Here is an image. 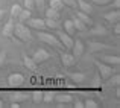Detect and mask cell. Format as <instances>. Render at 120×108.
<instances>
[{"label": "cell", "mask_w": 120, "mask_h": 108, "mask_svg": "<svg viewBox=\"0 0 120 108\" xmlns=\"http://www.w3.org/2000/svg\"><path fill=\"white\" fill-rule=\"evenodd\" d=\"M32 34H30V27L27 26L26 23H20L18 21L17 24L14 26V37H12V40H17L20 41V43H29V41H32Z\"/></svg>", "instance_id": "cell-1"}, {"label": "cell", "mask_w": 120, "mask_h": 108, "mask_svg": "<svg viewBox=\"0 0 120 108\" xmlns=\"http://www.w3.org/2000/svg\"><path fill=\"white\" fill-rule=\"evenodd\" d=\"M38 38H40L41 41H43V43L49 44V46H53V47H56V49H62V44L59 43L58 37L53 35V34H50V32H46V31H40Z\"/></svg>", "instance_id": "cell-2"}, {"label": "cell", "mask_w": 120, "mask_h": 108, "mask_svg": "<svg viewBox=\"0 0 120 108\" xmlns=\"http://www.w3.org/2000/svg\"><path fill=\"white\" fill-rule=\"evenodd\" d=\"M94 64L97 66V72H99V78L103 79V81H108V78H111L114 75V70H112V66H108L105 62L100 61H94Z\"/></svg>", "instance_id": "cell-3"}, {"label": "cell", "mask_w": 120, "mask_h": 108, "mask_svg": "<svg viewBox=\"0 0 120 108\" xmlns=\"http://www.w3.org/2000/svg\"><path fill=\"white\" fill-rule=\"evenodd\" d=\"M50 58H52V55H50V52H49V50H46V49H38V50H35V53L32 55V59L38 66L43 64V62H47Z\"/></svg>", "instance_id": "cell-4"}, {"label": "cell", "mask_w": 120, "mask_h": 108, "mask_svg": "<svg viewBox=\"0 0 120 108\" xmlns=\"http://www.w3.org/2000/svg\"><path fill=\"white\" fill-rule=\"evenodd\" d=\"M56 37H58V40H59V43L62 44V47L64 49H67V50H71V47H73V37L71 35H68V34H65L64 31H61V32H58L56 34Z\"/></svg>", "instance_id": "cell-5"}, {"label": "cell", "mask_w": 120, "mask_h": 108, "mask_svg": "<svg viewBox=\"0 0 120 108\" xmlns=\"http://www.w3.org/2000/svg\"><path fill=\"white\" fill-rule=\"evenodd\" d=\"M24 84V76L21 73H11L8 76V85L12 88H18Z\"/></svg>", "instance_id": "cell-6"}, {"label": "cell", "mask_w": 120, "mask_h": 108, "mask_svg": "<svg viewBox=\"0 0 120 108\" xmlns=\"http://www.w3.org/2000/svg\"><path fill=\"white\" fill-rule=\"evenodd\" d=\"M61 62L64 67H73V66H76L78 58L71 52H62L61 53Z\"/></svg>", "instance_id": "cell-7"}, {"label": "cell", "mask_w": 120, "mask_h": 108, "mask_svg": "<svg viewBox=\"0 0 120 108\" xmlns=\"http://www.w3.org/2000/svg\"><path fill=\"white\" fill-rule=\"evenodd\" d=\"M26 24L30 27V29H35V31H38V32H40V31H46L47 29L43 18H32V17H30L29 20L26 21Z\"/></svg>", "instance_id": "cell-8"}, {"label": "cell", "mask_w": 120, "mask_h": 108, "mask_svg": "<svg viewBox=\"0 0 120 108\" xmlns=\"http://www.w3.org/2000/svg\"><path fill=\"white\" fill-rule=\"evenodd\" d=\"M71 53H73L76 58H79V56H82L85 53V43L82 40H79L78 38L76 41H73V47H71V50H70Z\"/></svg>", "instance_id": "cell-9"}, {"label": "cell", "mask_w": 120, "mask_h": 108, "mask_svg": "<svg viewBox=\"0 0 120 108\" xmlns=\"http://www.w3.org/2000/svg\"><path fill=\"white\" fill-rule=\"evenodd\" d=\"M14 26H15V23H14V20L11 18V20H9L8 23L3 26V29H2V37L12 40V37H14Z\"/></svg>", "instance_id": "cell-10"}, {"label": "cell", "mask_w": 120, "mask_h": 108, "mask_svg": "<svg viewBox=\"0 0 120 108\" xmlns=\"http://www.w3.org/2000/svg\"><path fill=\"white\" fill-rule=\"evenodd\" d=\"M9 100L11 102H26L27 100V93H24V91H14L12 94H9Z\"/></svg>", "instance_id": "cell-11"}, {"label": "cell", "mask_w": 120, "mask_h": 108, "mask_svg": "<svg viewBox=\"0 0 120 108\" xmlns=\"http://www.w3.org/2000/svg\"><path fill=\"white\" fill-rule=\"evenodd\" d=\"M103 18H105L106 21H109L111 24L119 23L120 21V11L119 9H114V11H111V12H106V14H103Z\"/></svg>", "instance_id": "cell-12"}, {"label": "cell", "mask_w": 120, "mask_h": 108, "mask_svg": "<svg viewBox=\"0 0 120 108\" xmlns=\"http://www.w3.org/2000/svg\"><path fill=\"white\" fill-rule=\"evenodd\" d=\"M76 5H78V9L82 12H85V14L91 15L93 14V6H91V3H88L87 0H76Z\"/></svg>", "instance_id": "cell-13"}, {"label": "cell", "mask_w": 120, "mask_h": 108, "mask_svg": "<svg viewBox=\"0 0 120 108\" xmlns=\"http://www.w3.org/2000/svg\"><path fill=\"white\" fill-rule=\"evenodd\" d=\"M23 64H24V67H26L27 70H30V72H35L37 69H38V64L32 59V56H27L26 53L23 55Z\"/></svg>", "instance_id": "cell-14"}, {"label": "cell", "mask_w": 120, "mask_h": 108, "mask_svg": "<svg viewBox=\"0 0 120 108\" xmlns=\"http://www.w3.org/2000/svg\"><path fill=\"white\" fill-rule=\"evenodd\" d=\"M55 102L58 104V107H62L64 104H71L73 102V97L70 94H56L55 93Z\"/></svg>", "instance_id": "cell-15"}, {"label": "cell", "mask_w": 120, "mask_h": 108, "mask_svg": "<svg viewBox=\"0 0 120 108\" xmlns=\"http://www.w3.org/2000/svg\"><path fill=\"white\" fill-rule=\"evenodd\" d=\"M75 17L79 18V20H81V21H82V23H84L87 27H91V26H93V20H91V17H90L88 14H85V12L78 11L76 14H75Z\"/></svg>", "instance_id": "cell-16"}, {"label": "cell", "mask_w": 120, "mask_h": 108, "mask_svg": "<svg viewBox=\"0 0 120 108\" xmlns=\"http://www.w3.org/2000/svg\"><path fill=\"white\" fill-rule=\"evenodd\" d=\"M61 26L64 27V32L68 34V35H71V37L78 32L76 27H75V24H73V20H64V23H62Z\"/></svg>", "instance_id": "cell-17"}, {"label": "cell", "mask_w": 120, "mask_h": 108, "mask_svg": "<svg viewBox=\"0 0 120 108\" xmlns=\"http://www.w3.org/2000/svg\"><path fill=\"white\" fill-rule=\"evenodd\" d=\"M102 62H105V64H108V66H119L120 58L117 55H105L102 58Z\"/></svg>", "instance_id": "cell-18"}, {"label": "cell", "mask_w": 120, "mask_h": 108, "mask_svg": "<svg viewBox=\"0 0 120 108\" xmlns=\"http://www.w3.org/2000/svg\"><path fill=\"white\" fill-rule=\"evenodd\" d=\"M44 14H46V18H50V20H61V14L56 9H52L49 6L47 9H44Z\"/></svg>", "instance_id": "cell-19"}, {"label": "cell", "mask_w": 120, "mask_h": 108, "mask_svg": "<svg viewBox=\"0 0 120 108\" xmlns=\"http://www.w3.org/2000/svg\"><path fill=\"white\" fill-rule=\"evenodd\" d=\"M44 23H46V27L50 31H58L62 24L59 20H50V18H44Z\"/></svg>", "instance_id": "cell-20"}, {"label": "cell", "mask_w": 120, "mask_h": 108, "mask_svg": "<svg viewBox=\"0 0 120 108\" xmlns=\"http://www.w3.org/2000/svg\"><path fill=\"white\" fill-rule=\"evenodd\" d=\"M21 9H23V6L18 5V3H14V5L11 6V11H9V14H11V18H12V20H17V18H18Z\"/></svg>", "instance_id": "cell-21"}, {"label": "cell", "mask_w": 120, "mask_h": 108, "mask_svg": "<svg viewBox=\"0 0 120 108\" xmlns=\"http://www.w3.org/2000/svg\"><path fill=\"white\" fill-rule=\"evenodd\" d=\"M90 35L105 37V35H108V31H106V27H103V26H96V27H93V29L90 31Z\"/></svg>", "instance_id": "cell-22"}, {"label": "cell", "mask_w": 120, "mask_h": 108, "mask_svg": "<svg viewBox=\"0 0 120 108\" xmlns=\"http://www.w3.org/2000/svg\"><path fill=\"white\" fill-rule=\"evenodd\" d=\"M32 17V11H29V9H26V8H23L21 9V12H20V15H18V18L17 20L20 21V23H26L29 18Z\"/></svg>", "instance_id": "cell-23"}, {"label": "cell", "mask_w": 120, "mask_h": 108, "mask_svg": "<svg viewBox=\"0 0 120 108\" xmlns=\"http://www.w3.org/2000/svg\"><path fill=\"white\" fill-rule=\"evenodd\" d=\"M90 50L91 52H97V50H105V49H111L112 46H108V44H100V43H90Z\"/></svg>", "instance_id": "cell-24"}, {"label": "cell", "mask_w": 120, "mask_h": 108, "mask_svg": "<svg viewBox=\"0 0 120 108\" xmlns=\"http://www.w3.org/2000/svg\"><path fill=\"white\" fill-rule=\"evenodd\" d=\"M49 6H50L52 9L59 11V12L64 9V3H62V0H50V2H49Z\"/></svg>", "instance_id": "cell-25"}, {"label": "cell", "mask_w": 120, "mask_h": 108, "mask_svg": "<svg viewBox=\"0 0 120 108\" xmlns=\"http://www.w3.org/2000/svg\"><path fill=\"white\" fill-rule=\"evenodd\" d=\"M43 102L44 104L55 102V93H53V91H46V93H43Z\"/></svg>", "instance_id": "cell-26"}, {"label": "cell", "mask_w": 120, "mask_h": 108, "mask_svg": "<svg viewBox=\"0 0 120 108\" xmlns=\"http://www.w3.org/2000/svg\"><path fill=\"white\" fill-rule=\"evenodd\" d=\"M73 24H75V27H76V31H81V32H85V31L88 29V27L85 26V24L82 23V21H81L78 17H75V18H73Z\"/></svg>", "instance_id": "cell-27"}, {"label": "cell", "mask_w": 120, "mask_h": 108, "mask_svg": "<svg viewBox=\"0 0 120 108\" xmlns=\"http://www.w3.org/2000/svg\"><path fill=\"white\" fill-rule=\"evenodd\" d=\"M32 100L35 104H41L43 102V91H40V90H35L32 93Z\"/></svg>", "instance_id": "cell-28"}, {"label": "cell", "mask_w": 120, "mask_h": 108, "mask_svg": "<svg viewBox=\"0 0 120 108\" xmlns=\"http://www.w3.org/2000/svg\"><path fill=\"white\" fill-rule=\"evenodd\" d=\"M70 78L73 79L75 82L81 84V82H84V79H85V75H84V73H70Z\"/></svg>", "instance_id": "cell-29"}, {"label": "cell", "mask_w": 120, "mask_h": 108, "mask_svg": "<svg viewBox=\"0 0 120 108\" xmlns=\"http://www.w3.org/2000/svg\"><path fill=\"white\" fill-rule=\"evenodd\" d=\"M23 8L29 9V11H34L35 9V2L34 0H23Z\"/></svg>", "instance_id": "cell-30"}, {"label": "cell", "mask_w": 120, "mask_h": 108, "mask_svg": "<svg viewBox=\"0 0 120 108\" xmlns=\"http://www.w3.org/2000/svg\"><path fill=\"white\" fill-rule=\"evenodd\" d=\"M84 107L85 108H97V107H99V104H97L94 99H87L84 102Z\"/></svg>", "instance_id": "cell-31"}, {"label": "cell", "mask_w": 120, "mask_h": 108, "mask_svg": "<svg viewBox=\"0 0 120 108\" xmlns=\"http://www.w3.org/2000/svg\"><path fill=\"white\" fill-rule=\"evenodd\" d=\"M64 6H68L71 9H78V5H76V0H62Z\"/></svg>", "instance_id": "cell-32"}, {"label": "cell", "mask_w": 120, "mask_h": 108, "mask_svg": "<svg viewBox=\"0 0 120 108\" xmlns=\"http://www.w3.org/2000/svg\"><path fill=\"white\" fill-rule=\"evenodd\" d=\"M91 2L97 6H108V5H111L112 0H91Z\"/></svg>", "instance_id": "cell-33"}, {"label": "cell", "mask_w": 120, "mask_h": 108, "mask_svg": "<svg viewBox=\"0 0 120 108\" xmlns=\"http://www.w3.org/2000/svg\"><path fill=\"white\" fill-rule=\"evenodd\" d=\"M108 79H109V85H114V87H117V85L120 84V76H119V75H116L114 78L111 76V78H108Z\"/></svg>", "instance_id": "cell-34"}, {"label": "cell", "mask_w": 120, "mask_h": 108, "mask_svg": "<svg viewBox=\"0 0 120 108\" xmlns=\"http://www.w3.org/2000/svg\"><path fill=\"white\" fill-rule=\"evenodd\" d=\"M37 9H46V0H34Z\"/></svg>", "instance_id": "cell-35"}, {"label": "cell", "mask_w": 120, "mask_h": 108, "mask_svg": "<svg viewBox=\"0 0 120 108\" xmlns=\"http://www.w3.org/2000/svg\"><path fill=\"white\" fill-rule=\"evenodd\" d=\"M6 62V52H0V69L5 66Z\"/></svg>", "instance_id": "cell-36"}, {"label": "cell", "mask_w": 120, "mask_h": 108, "mask_svg": "<svg viewBox=\"0 0 120 108\" xmlns=\"http://www.w3.org/2000/svg\"><path fill=\"white\" fill-rule=\"evenodd\" d=\"M114 34H116V35L120 34V24L119 23H114Z\"/></svg>", "instance_id": "cell-37"}, {"label": "cell", "mask_w": 120, "mask_h": 108, "mask_svg": "<svg viewBox=\"0 0 120 108\" xmlns=\"http://www.w3.org/2000/svg\"><path fill=\"white\" fill-rule=\"evenodd\" d=\"M112 6H114V9H120V0H114V2H111Z\"/></svg>", "instance_id": "cell-38"}, {"label": "cell", "mask_w": 120, "mask_h": 108, "mask_svg": "<svg viewBox=\"0 0 120 108\" xmlns=\"http://www.w3.org/2000/svg\"><path fill=\"white\" fill-rule=\"evenodd\" d=\"M75 107H76V108H85L84 102H81V100H76V102H75Z\"/></svg>", "instance_id": "cell-39"}, {"label": "cell", "mask_w": 120, "mask_h": 108, "mask_svg": "<svg viewBox=\"0 0 120 108\" xmlns=\"http://www.w3.org/2000/svg\"><path fill=\"white\" fill-rule=\"evenodd\" d=\"M5 15H6V11H5V9H0V21L5 18Z\"/></svg>", "instance_id": "cell-40"}, {"label": "cell", "mask_w": 120, "mask_h": 108, "mask_svg": "<svg viewBox=\"0 0 120 108\" xmlns=\"http://www.w3.org/2000/svg\"><path fill=\"white\" fill-rule=\"evenodd\" d=\"M93 87H96V88H99V87H100V84H99V76H97V78L94 79V84H93Z\"/></svg>", "instance_id": "cell-41"}, {"label": "cell", "mask_w": 120, "mask_h": 108, "mask_svg": "<svg viewBox=\"0 0 120 108\" xmlns=\"http://www.w3.org/2000/svg\"><path fill=\"white\" fill-rule=\"evenodd\" d=\"M0 108H3V100L0 99Z\"/></svg>", "instance_id": "cell-42"}]
</instances>
